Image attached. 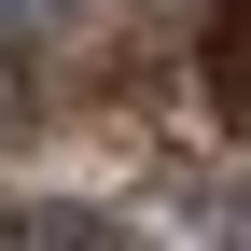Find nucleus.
Instances as JSON below:
<instances>
[{
  "label": "nucleus",
  "instance_id": "nucleus-1",
  "mask_svg": "<svg viewBox=\"0 0 251 251\" xmlns=\"http://www.w3.org/2000/svg\"><path fill=\"white\" fill-rule=\"evenodd\" d=\"M209 98L251 126V0H224V14H209Z\"/></svg>",
  "mask_w": 251,
  "mask_h": 251
},
{
  "label": "nucleus",
  "instance_id": "nucleus-2",
  "mask_svg": "<svg viewBox=\"0 0 251 251\" xmlns=\"http://www.w3.org/2000/svg\"><path fill=\"white\" fill-rule=\"evenodd\" d=\"M28 14H42V0H0V28H28Z\"/></svg>",
  "mask_w": 251,
  "mask_h": 251
}]
</instances>
